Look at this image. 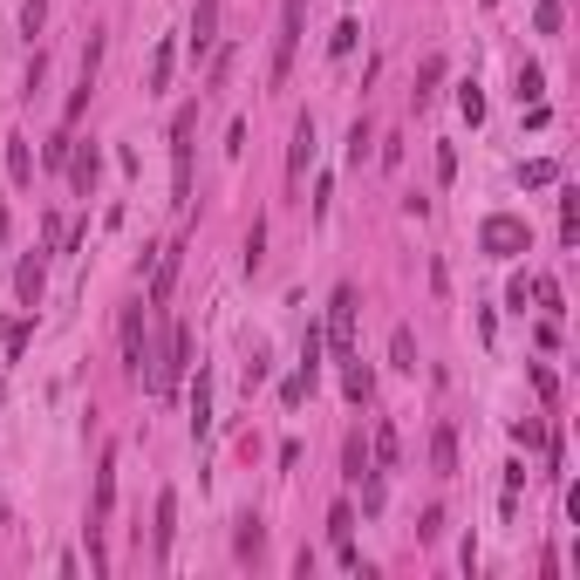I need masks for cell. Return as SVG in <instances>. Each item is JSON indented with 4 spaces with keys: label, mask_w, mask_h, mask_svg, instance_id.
Masks as SVG:
<instances>
[{
    "label": "cell",
    "mask_w": 580,
    "mask_h": 580,
    "mask_svg": "<svg viewBox=\"0 0 580 580\" xmlns=\"http://www.w3.org/2000/svg\"><path fill=\"white\" fill-rule=\"evenodd\" d=\"M301 21H308V0H280V35H273V89H287V69H294V48H301Z\"/></svg>",
    "instance_id": "cell-1"
},
{
    "label": "cell",
    "mask_w": 580,
    "mask_h": 580,
    "mask_svg": "<svg viewBox=\"0 0 580 580\" xmlns=\"http://www.w3.org/2000/svg\"><path fill=\"white\" fill-rule=\"evenodd\" d=\"M192 130H198V110L171 116V178H178V205H192Z\"/></svg>",
    "instance_id": "cell-2"
},
{
    "label": "cell",
    "mask_w": 580,
    "mask_h": 580,
    "mask_svg": "<svg viewBox=\"0 0 580 580\" xmlns=\"http://www.w3.org/2000/svg\"><path fill=\"white\" fill-rule=\"evenodd\" d=\"M185 362H192V328H164V362L151 369L157 396H171V389L185 383Z\"/></svg>",
    "instance_id": "cell-3"
},
{
    "label": "cell",
    "mask_w": 580,
    "mask_h": 580,
    "mask_svg": "<svg viewBox=\"0 0 580 580\" xmlns=\"http://www.w3.org/2000/svg\"><path fill=\"white\" fill-rule=\"evenodd\" d=\"M328 348H335V362L355 355V287H335V301H328Z\"/></svg>",
    "instance_id": "cell-4"
},
{
    "label": "cell",
    "mask_w": 580,
    "mask_h": 580,
    "mask_svg": "<svg viewBox=\"0 0 580 580\" xmlns=\"http://www.w3.org/2000/svg\"><path fill=\"white\" fill-rule=\"evenodd\" d=\"M144 362H151V355H144V301H137V308H123V369H130V376H151Z\"/></svg>",
    "instance_id": "cell-5"
},
{
    "label": "cell",
    "mask_w": 580,
    "mask_h": 580,
    "mask_svg": "<svg viewBox=\"0 0 580 580\" xmlns=\"http://www.w3.org/2000/svg\"><path fill=\"white\" fill-rule=\"evenodd\" d=\"M171 533H178V492H157V526H151V553H157V567L171 560Z\"/></svg>",
    "instance_id": "cell-6"
},
{
    "label": "cell",
    "mask_w": 580,
    "mask_h": 580,
    "mask_svg": "<svg viewBox=\"0 0 580 580\" xmlns=\"http://www.w3.org/2000/svg\"><path fill=\"white\" fill-rule=\"evenodd\" d=\"M485 253H499V260H505V253H526V226L505 219V212H499V219H485Z\"/></svg>",
    "instance_id": "cell-7"
},
{
    "label": "cell",
    "mask_w": 580,
    "mask_h": 580,
    "mask_svg": "<svg viewBox=\"0 0 580 580\" xmlns=\"http://www.w3.org/2000/svg\"><path fill=\"white\" fill-rule=\"evenodd\" d=\"M41 287H48V267H41V253H35V260L14 267V294H21V308H41Z\"/></svg>",
    "instance_id": "cell-8"
},
{
    "label": "cell",
    "mask_w": 580,
    "mask_h": 580,
    "mask_svg": "<svg viewBox=\"0 0 580 580\" xmlns=\"http://www.w3.org/2000/svg\"><path fill=\"white\" fill-rule=\"evenodd\" d=\"M178 253H185V246H164V253H157V273H151V308H164V301H171V287H178Z\"/></svg>",
    "instance_id": "cell-9"
},
{
    "label": "cell",
    "mask_w": 580,
    "mask_h": 580,
    "mask_svg": "<svg viewBox=\"0 0 580 580\" xmlns=\"http://www.w3.org/2000/svg\"><path fill=\"white\" fill-rule=\"evenodd\" d=\"M212 41H219V0H198V14H192V55H212Z\"/></svg>",
    "instance_id": "cell-10"
},
{
    "label": "cell",
    "mask_w": 580,
    "mask_h": 580,
    "mask_svg": "<svg viewBox=\"0 0 580 580\" xmlns=\"http://www.w3.org/2000/svg\"><path fill=\"white\" fill-rule=\"evenodd\" d=\"M308 157H314V116H301V123H294V151H287V178H294V185H301Z\"/></svg>",
    "instance_id": "cell-11"
},
{
    "label": "cell",
    "mask_w": 580,
    "mask_h": 580,
    "mask_svg": "<svg viewBox=\"0 0 580 580\" xmlns=\"http://www.w3.org/2000/svg\"><path fill=\"white\" fill-rule=\"evenodd\" d=\"M192 437L198 444L212 437V383H205V369H198V383H192Z\"/></svg>",
    "instance_id": "cell-12"
},
{
    "label": "cell",
    "mask_w": 580,
    "mask_h": 580,
    "mask_svg": "<svg viewBox=\"0 0 580 580\" xmlns=\"http://www.w3.org/2000/svg\"><path fill=\"white\" fill-rule=\"evenodd\" d=\"M342 464H348V478H355V485H362V478H369V471H376V451H369V444H362V437H348V444H342Z\"/></svg>",
    "instance_id": "cell-13"
},
{
    "label": "cell",
    "mask_w": 580,
    "mask_h": 580,
    "mask_svg": "<svg viewBox=\"0 0 580 580\" xmlns=\"http://www.w3.org/2000/svg\"><path fill=\"white\" fill-rule=\"evenodd\" d=\"M7 178H14V185H28V178H35V157H28V137H7Z\"/></svg>",
    "instance_id": "cell-14"
},
{
    "label": "cell",
    "mask_w": 580,
    "mask_h": 580,
    "mask_svg": "<svg viewBox=\"0 0 580 580\" xmlns=\"http://www.w3.org/2000/svg\"><path fill=\"white\" fill-rule=\"evenodd\" d=\"M430 464H437V478L458 471V444H451V430H444V424H437V437H430Z\"/></svg>",
    "instance_id": "cell-15"
},
{
    "label": "cell",
    "mask_w": 580,
    "mask_h": 580,
    "mask_svg": "<svg viewBox=\"0 0 580 580\" xmlns=\"http://www.w3.org/2000/svg\"><path fill=\"white\" fill-rule=\"evenodd\" d=\"M369 151H376V130H369V116H355V130H348V164H362Z\"/></svg>",
    "instance_id": "cell-16"
},
{
    "label": "cell",
    "mask_w": 580,
    "mask_h": 580,
    "mask_svg": "<svg viewBox=\"0 0 580 580\" xmlns=\"http://www.w3.org/2000/svg\"><path fill=\"white\" fill-rule=\"evenodd\" d=\"M389 362H396V369H417V335H410V328L389 335Z\"/></svg>",
    "instance_id": "cell-17"
},
{
    "label": "cell",
    "mask_w": 580,
    "mask_h": 580,
    "mask_svg": "<svg viewBox=\"0 0 580 580\" xmlns=\"http://www.w3.org/2000/svg\"><path fill=\"white\" fill-rule=\"evenodd\" d=\"M369 451H376V464H396V458H403V444H396V430H389V424H376Z\"/></svg>",
    "instance_id": "cell-18"
},
{
    "label": "cell",
    "mask_w": 580,
    "mask_h": 580,
    "mask_svg": "<svg viewBox=\"0 0 580 580\" xmlns=\"http://www.w3.org/2000/svg\"><path fill=\"white\" fill-rule=\"evenodd\" d=\"M171 62H178V48H171V41H157V55H151V89H164V82H171Z\"/></svg>",
    "instance_id": "cell-19"
},
{
    "label": "cell",
    "mask_w": 580,
    "mask_h": 580,
    "mask_svg": "<svg viewBox=\"0 0 580 580\" xmlns=\"http://www.w3.org/2000/svg\"><path fill=\"white\" fill-rule=\"evenodd\" d=\"M553 178H560V171H553V164H546V157H533V164H526V171H519V185H533V192H540V185H553Z\"/></svg>",
    "instance_id": "cell-20"
},
{
    "label": "cell",
    "mask_w": 580,
    "mask_h": 580,
    "mask_svg": "<svg viewBox=\"0 0 580 580\" xmlns=\"http://www.w3.org/2000/svg\"><path fill=\"white\" fill-rule=\"evenodd\" d=\"M260 260H267V226L246 232V273H260Z\"/></svg>",
    "instance_id": "cell-21"
},
{
    "label": "cell",
    "mask_w": 580,
    "mask_h": 580,
    "mask_svg": "<svg viewBox=\"0 0 580 580\" xmlns=\"http://www.w3.org/2000/svg\"><path fill=\"white\" fill-rule=\"evenodd\" d=\"M540 89H546V76L526 62V69H519V103H540Z\"/></svg>",
    "instance_id": "cell-22"
},
{
    "label": "cell",
    "mask_w": 580,
    "mask_h": 580,
    "mask_svg": "<svg viewBox=\"0 0 580 580\" xmlns=\"http://www.w3.org/2000/svg\"><path fill=\"white\" fill-rule=\"evenodd\" d=\"M458 110L471 116V123H485V96H478V82H464V89H458Z\"/></svg>",
    "instance_id": "cell-23"
},
{
    "label": "cell",
    "mask_w": 580,
    "mask_h": 580,
    "mask_svg": "<svg viewBox=\"0 0 580 580\" xmlns=\"http://www.w3.org/2000/svg\"><path fill=\"white\" fill-rule=\"evenodd\" d=\"M267 533H260V519H239V553H260Z\"/></svg>",
    "instance_id": "cell-24"
},
{
    "label": "cell",
    "mask_w": 580,
    "mask_h": 580,
    "mask_svg": "<svg viewBox=\"0 0 580 580\" xmlns=\"http://www.w3.org/2000/svg\"><path fill=\"white\" fill-rule=\"evenodd\" d=\"M533 21H540V35H560V0H540Z\"/></svg>",
    "instance_id": "cell-25"
},
{
    "label": "cell",
    "mask_w": 580,
    "mask_h": 580,
    "mask_svg": "<svg viewBox=\"0 0 580 580\" xmlns=\"http://www.w3.org/2000/svg\"><path fill=\"white\" fill-rule=\"evenodd\" d=\"M76 192H96V151L76 157Z\"/></svg>",
    "instance_id": "cell-26"
},
{
    "label": "cell",
    "mask_w": 580,
    "mask_h": 580,
    "mask_svg": "<svg viewBox=\"0 0 580 580\" xmlns=\"http://www.w3.org/2000/svg\"><path fill=\"white\" fill-rule=\"evenodd\" d=\"M355 35H362V28H355V21H342V28H335V41H328V55H335V62H342L348 48H355Z\"/></svg>",
    "instance_id": "cell-27"
},
{
    "label": "cell",
    "mask_w": 580,
    "mask_h": 580,
    "mask_svg": "<svg viewBox=\"0 0 580 580\" xmlns=\"http://www.w3.org/2000/svg\"><path fill=\"white\" fill-rule=\"evenodd\" d=\"M533 301H540L546 314H560V287H553V280H533Z\"/></svg>",
    "instance_id": "cell-28"
},
{
    "label": "cell",
    "mask_w": 580,
    "mask_h": 580,
    "mask_svg": "<svg viewBox=\"0 0 580 580\" xmlns=\"http://www.w3.org/2000/svg\"><path fill=\"white\" fill-rule=\"evenodd\" d=\"M41 14H48V0H28V7H21V28H28V35L41 28Z\"/></svg>",
    "instance_id": "cell-29"
}]
</instances>
